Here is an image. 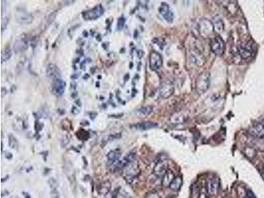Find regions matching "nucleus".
<instances>
[{
	"label": "nucleus",
	"mask_w": 264,
	"mask_h": 198,
	"mask_svg": "<svg viewBox=\"0 0 264 198\" xmlns=\"http://www.w3.org/2000/svg\"><path fill=\"white\" fill-rule=\"evenodd\" d=\"M124 179L129 184H132L139 177L140 174V168L137 161H134L127 165L123 170Z\"/></svg>",
	"instance_id": "obj_1"
},
{
	"label": "nucleus",
	"mask_w": 264,
	"mask_h": 198,
	"mask_svg": "<svg viewBox=\"0 0 264 198\" xmlns=\"http://www.w3.org/2000/svg\"><path fill=\"white\" fill-rule=\"evenodd\" d=\"M210 85V75L207 71L199 75L196 81V91L199 94L205 93Z\"/></svg>",
	"instance_id": "obj_2"
},
{
	"label": "nucleus",
	"mask_w": 264,
	"mask_h": 198,
	"mask_svg": "<svg viewBox=\"0 0 264 198\" xmlns=\"http://www.w3.org/2000/svg\"><path fill=\"white\" fill-rule=\"evenodd\" d=\"M211 49L212 52L216 55L221 56L223 55L225 51V44L224 42L221 37L217 36L212 39L211 42Z\"/></svg>",
	"instance_id": "obj_3"
},
{
	"label": "nucleus",
	"mask_w": 264,
	"mask_h": 198,
	"mask_svg": "<svg viewBox=\"0 0 264 198\" xmlns=\"http://www.w3.org/2000/svg\"><path fill=\"white\" fill-rule=\"evenodd\" d=\"M135 153L133 152H130L127 153L122 160H119L111 166L113 167V168L115 171H121V170L122 171L127 165H129L130 163H132V162L135 161Z\"/></svg>",
	"instance_id": "obj_4"
},
{
	"label": "nucleus",
	"mask_w": 264,
	"mask_h": 198,
	"mask_svg": "<svg viewBox=\"0 0 264 198\" xmlns=\"http://www.w3.org/2000/svg\"><path fill=\"white\" fill-rule=\"evenodd\" d=\"M158 12L160 15L162 16V17L168 23H172L174 21V13L170 9V7L166 3H162L160 6L158 8Z\"/></svg>",
	"instance_id": "obj_5"
},
{
	"label": "nucleus",
	"mask_w": 264,
	"mask_h": 198,
	"mask_svg": "<svg viewBox=\"0 0 264 198\" xmlns=\"http://www.w3.org/2000/svg\"><path fill=\"white\" fill-rule=\"evenodd\" d=\"M238 52L243 59H248L254 54V48L252 42L248 41L241 44L238 46Z\"/></svg>",
	"instance_id": "obj_6"
},
{
	"label": "nucleus",
	"mask_w": 264,
	"mask_h": 198,
	"mask_svg": "<svg viewBox=\"0 0 264 198\" xmlns=\"http://www.w3.org/2000/svg\"><path fill=\"white\" fill-rule=\"evenodd\" d=\"M163 66V58L161 55L155 51H153L149 56V68L152 71H157Z\"/></svg>",
	"instance_id": "obj_7"
},
{
	"label": "nucleus",
	"mask_w": 264,
	"mask_h": 198,
	"mask_svg": "<svg viewBox=\"0 0 264 198\" xmlns=\"http://www.w3.org/2000/svg\"><path fill=\"white\" fill-rule=\"evenodd\" d=\"M104 13V9L101 5H98L90 10L83 13V18L86 20H94L100 17Z\"/></svg>",
	"instance_id": "obj_8"
},
{
	"label": "nucleus",
	"mask_w": 264,
	"mask_h": 198,
	"mask_svg": "<svg viewBox=\"0 0 264 198\" xmlns=\"http://www.w3.org/2000/svg\"><path fill=\"white\" fill-rule=\"evenodd\" d=\"M65 83L62 79L54 80L52 84V93L56 96H62L65 92Z\"/></svg>",
	"instance_id": "obj_9"
},
{
	"label": "nucleus",
	"mask_w": 264,
	"mask_h": 198,
	"mask_svg": "<svg viewBox=\"0 0 264 198\" xmlns=\"http://www.w3.org/2000/svg\"><path fill=\"white\" fill-rule=\"evenodd\" d=\"M219 180L218 178L213 176L211 177L207 180V191L210 196H215L218 193L219 190Z\"/></svg>",
	"instance_id": "obj_10"
},
{
	"label": "nucleus",
	"mask_w": 264,
	"mask_h": 198,
	"mask_svg": "<svg viewBox=\"0 0 264 198\" xmlns=\"http://www.w3.org/2000/svg\"><path fill=\"white\" fill-rule=\"evenodd\" d=\"M249 133L253 137L264 140V120L254 124L250 128Z\"/></svg>",
	"instance_id": "obj_11"
},
{
	"label": "nucleus",
	"mask_w": 264,
	"mask_h": 198,
	"mask_svg": "<svg viewBox=\"0 0 264 198\" xmlns=\"http://www.w3.org/2000/svg\"><path fill=\"white\" fill-rule=\"evenodd\" d=\"M174 87L170 82H164L159 89L160 95L164 99H168L174 93Z\"/></svg>",
	"instance_id": "obj_12"
},
{
	"label": "nucleus",
	"mask_w": 264,
	"mask_h": 198,
	"mask_svg": "<svg viewBox=\"0 0 264 198\" xmlns=\"http://www.w3.org/2000/svg\"><path fill=\"white\" fill-rule=\"evenodd\" d=\"M28 40L25 36H21L15 40L13 45V49L17 53L25 51L28 48Z\"/></svg>",
	"instance_id": "obj_13"
},
{
	"label": "nucleus",
	"mask_w": 264,
	"mask_h": 198,
	"mask_svg": "<svg viewBox=\"0 0 264 198\" xmlns=\"http://www.w3.org/2000/svg\"><path fill=\"white\" fill-rule=\"evenodd\" d=\"M168 163L166 161L161 160L158 162L154 168V174L158 177H163L168 171Z\"/></svg>",
	"instance_id": "obj_14"
},
{
	"label": "nucleus",
	"mask_w": 264,
	"mask_h": 198,
	"mask_svg": "<svg viewBox=\"0 0 264 198\" xmlns=\"http://www.w3.org/2000/svg\"><path fill=\"white\" fill-rule=\"evenodd\" d=\"M46 73L48 77L54 80L61 79V71L56 65L54 63H50L47 67Z\"/></svg>",
	"instance_id": "obj_15"
},
{
	"label": "nucleus",
	"mask_w": 264,
	"mask_h": 198,
	"mask_svg": "<svg viewBox=\"0 0 264 198\" xmlns=\"http://www.w3.org/2000/svg\"><path fill=\"white\" fill-rule=\"evenodd\" d=\"M158 126V124L156 122H151V121H147V122H140V123L135 124L131 126V127L135 128V130H148L150 129H153V128H156Z\"/></svg>",
	"instance_id": "obj_16"
},
{
	"label": "nucleus",
	"mask_w": 264,
	"mask_h": 198,
	"mask_svg": "<svg viewBox=\"0 0 264 198\" xmlns=\"http://www.w3.org/2000/svg\"><path fill=\"white\" fill-rule=\"evenodd\" d=\"M16 17L18 22L24 24H30V23H32L33 20V17L32 15L23 12L17 13Z\"/></svg>",
	"instance_id": "obj_17"
},
{
	"label": "nucleus",
	"mask_w": 264,
	"mask_h": 198,
	"mask_svg": "<svg viewBox=\"0 0 264 198\" xmlns=\"http://www.w3.org/2000/svg\"><path fill=\"white\" fill-rule=\"evenodd\" d=\"M121 153L118 150H112L108 153L107 158L108 161L110 163L111 166L115 164L116 162L119 161V158L120 157Z\"/></svg>",
	"instance_id": "obj_18"
},
{
	"label": "nucleus",
	"mask_w": 264,
	"mask_h": 198,
	"mask_svg": "<svg viewBox=\"0 0 264 198\" xmlns=\"http://www.w3.org/2000/svg\"><path fill=\"white\" fill-rule=\"evenodd\" d=\"M174 174L173 172L170 171H168V172L163 176L162 178V184L163 186L165 187H169L172 183V180L174 179Z\"/></svg>",
	"instance_id": "obj_19"
},
{
	"label": "nucleus",
	"mask_w": 264,
	"mask_h": 198,
	"mask_svg": "<svg viewBox=\"0 0 264 198\" xmlns=\"http://www.w3.org/2000/svg\"><path fill=\"white\" fill-rule=\"evenodd\" d=\"M213 26L214 27V29H215L217 32L221 33L224 30L223 21H222V19L220 17H217L216 18L214 19Z\"/></svg>",
	"instance_id": "obj_20"
},
{
	"label": "nucleus",
	"mask_w": 264,
	"mask_h": 198,
	"mask_svg": "<svg viewBox=\"0 0 264 198\" xmlns=\"http://www.w3.org/2000/svg\"><path fill=\"white\" fill-rule=\"evenodd\" d=\"M182 184V178H180V176L175 177L174 179L172 180V182L170 184V186H169V188H170V189H171L172 190L176 192L178 190H179L180 188H181Z\"/></svg>",
	"instance_id": "obj_21"
},
{
	"label": "nucleus",
	"mask_w": 264,
	"mask_h": 198,
	"mask_svg": "<svg viewBox=\"0 0 264 198\" xmlns=\"http://www.w3.org/2000/svg\"><path fill=\"white\" fill-rule=\"evenodd\" d=\"M12 50L9 48H5L4 50H2L1 52V62H6L7 60H8L9 58L12 57Z\"/></svg>",
	"instance_id": "obj_22"
},
{
	"label": "nucleus",
	"mask_w": 264,
	"mask_h": 198,
	"mask_svg": "<svg viewBox=\"0 0 264 198\" xmlns=\"http://www.w3.org/2000/svg\"><path fill=\"white\" fill-rule=\"evenodd\" d=\"M153 109V107H151V106H147V107L141 108L140 109H139L137 111L139 114H141V115L147 116L152 112Z\"/></svg>",
	"instance_id": "obj_23"
},
{
	"label": "nucleus",
	"mask_w": 264,
	"mask_h": 198,
	"mask_svg": "<svg viewBox=\"0 0 264 198\" xmlns=\"http://www.w3.org/2000/svg\"><path fill=\"white\" fill-rule=\"evenodd\" d=\"M9 144L11 148L14 149H17L19 145L17 139L13 135H11L9 137Z\"/></svg>",
	"instance_id": "obj_24"
},
{
	"label": "nucleus",
	"mask_w": 264,
	"mask_h": 198,
	"mask_svg": "<svg viewBox=\"0 0 264 198\" xmlns=\"http://www.w3.org/2000/svg\"><path fill=\"white\" fill-rule=\"evenodd\" d=\"M48 184H49L50 187L52 189H57L58 186H59V184H58V181L55 180V178H50V179L48 180Z\"/></svg>",
	"instance_id": "obj_25"
},
{
	"label": "nucleus",
	"mask_w": 264,
	"mask_h": 198,
	"mask_svg": "<svg viewBox=\"0 0 264 198\" xmlns=\"http://www.w3.org/2000/svg\"><path fill=\"white\" fill-rule=\"evenodd\" d=\"M125 22H126V20L124 17H120L118 21V24H117V27L118 30H121L123 29V27L124 26Z\"/></svg>",
	"instance_id": "obj_26"
},
{
	"label": "nucleus",
	"mask_w": 264,
	"mask_h": 198,
	"mask_svg": "<svg viewBox=\"0 0 264 198\" xmlns=\"http://www.w3.org/2000/svg\"><path fill=\"white\" fill-rule=\"evenodd\" d=\"M51 198H60L59 192L57 190V189H53L51 190L50 193Z\"/></svg>",
	"instance_id": "obj_27"
},
{
	"label": "nucleus",
	"mask_w": 264,
	"mask_h": 198,
	"mask_svg": "<svg viewBox=\"0 0 264 198\" xmlns=\"http://www.w3.org/2000/svg\"><path fill=\"white\" fill-rule=\"evenodd\" d=\"M146 198H160V196H158V194L157 193H155V192H151V193H149L147 194Z\"/></svg>",
	"instance_id": "obj_28"
},
{
	"label": "nucleus",
	"mask_w": 264,
	"mask_h": 198,
	"mask_svg": "<svg viewBox=\"0 0 264 198\" xmlns=\"http://www.w3.org/2000/svg\"><path fill=\"white\" fill-rule=\"evenodd\" d=\"M245 198H256V197L255 196V195L251 190H249L248 189V190L246 192Z\"/></svg>",
	"instance_id": "obj_29"
},
{
	"label": "nucleus",
	"mask_w": 264,
	"mask_h": 198,
	"mask_svg": "<svg viewBox=\"0 0 264 198\" xmlns=\"http://www.w3.org/2000/svg\"><path fill=\"white\" fill-rule=\"evenodd\" d=\"M260 172H261V174H262V178H263V180H264V164L262 166V167H261Z\"/></svg>",
	"instance_id": "obj_30"
}]
</instances>
